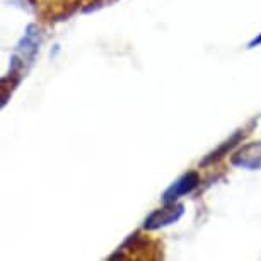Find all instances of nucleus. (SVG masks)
Instances as JSON below:
<instances>
[{
    "label": "nucleus",
    "instance_id": "1",
    "mask_svg": "<svg viewBox=\"0 0 261 261\" xmlns=\"http://www.w3.org/2000/svg\"><path fill=\"white\" fill-rule=\"evenodd\" d=\"M41 21L53 22L68 17L86 0H31Z\"/></svg>",
    "mask_w": 261,
    "mask_h": 261
},
{
    "label": "nucleus",
    "instance_id": "2",
    "mask_svg": "<svg viewBox=\"0 0 261 261\" xmlns=\"http://www.w3.org/2000/svg\"><path fill=\"white\" fill-rule=\"evenodd\" d=\"M181 214H183V205L174 206V203H172L171 206H167V208L154 212V214L147 219L145 227L155 229V227H161V225H167V224H171L172 220H178Z\"/></svg>",
    "mask_w": 261,
    "mask_h": 261
},
{
    "label": "nucleus",
    "instance_id": "3",
    "mask_svg": "<svg viewBox=\"0 0 261 261\" xmlns=\"http://www.w3.org/2000/svg\"><path fill=\"white\" fill-rule=\"evenodd\" d=\"M232 162L236 166L251 167V169H258L261 167V144H251L241 149L238 154L232 157Z\"/></svg>",
    "mask_w": 261,
    "mask_h": 261
},
{
    "label": "nucleus",
    "instance_id": "4",
    "mask_svg": "<svg viewBox=\"0 0 261 261\" xmlns=\"http://www.w3.org/2000/svg\"><path fill=\"white\" fill-rule=\"evenodd\" d=\"M196 183H198V176L195 174V172H191V174H186L185 178H181L178 183H174V186L167 191L164 200L166 201H174L178 196L188 193V191H191L196 186Z\"/></svg>",
    "mask_w": 261,
    "mask_h": 261
}]
</instances>
